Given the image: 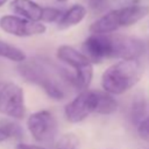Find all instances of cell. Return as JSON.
Masks as SVG:
<instances>
[{
  "mask_svg": "<svg viewBox=\"0 0 149 149\" xmlns=\"http://www.w3.org/2000/svg\"><path fill=\"white\" fill-rule=\"evenodd\" d=\"M85 56L91 62H100L104 58L137 59L144 50L143 41L125 35L92 34L83 43Z\"/></svg>",
  "mask_w": 149,
  "mask_h": 149,
  "instance_id": "cell-1",
  "label": "cell"
},
{
  "mask_svg": "<svg viewBox=\"0 0 149 149\" xmlns=\"http://www.w3.org/2000/svg\"><path fill=\"white\" fill-rule=\"evenodd\" d=\"M17 71L24 80L40 86L51 99H64L65 91L61 79L69 81L66 71L56 70L51 63L37 58L19 63Z\"/></svg>",
  "mask_w": 149,
  "mask_h": 149,
  "instance_id": "cell-2",
  "label": "cell"
},
{
  "mask_svg": "<svg viewBox=\"0 0 149 149\" xmlns=\"http://www.w3.org/2000/svg\"><path fill=\"white\" fill-rule=\"evenodd\" d=\"M142 71L139 59L119 61L104 72L101 86L108 94H122L140 80Z\"/></svg>",
  "mask_w": 149,
  "mask_h": 149,
  "instance_id": "cell-3",
  "label": "cell"
},
{
  "mask_svg": "<svg viewBox=\"0 0 149 149\" xmlns=\"http://www.w3.org/2000/svg\"><path fill=\"white\" fill-rule=\"evenodd\" d=\"M149 13V7L141 5H128L113 9L100 16L90 26L92 34H112L120 28H125L136 23L146 17Z\"/></svg>",
  "mask_w": 149,
  "mask_h": 149,
  "instance_id": "cell-4",
  "label": "cell"
},
{
  "mask_svg": "<svg viewBox=\"0 0 149 149\" xmlns=\"http://www.w3.org/2000/svg\"><path fill=\"white\" fill-rule=\"evenodd\" d=\"M57 58L74 70V86L86 90L92 80L93 68L91 61L77 49L70 45H61L57 49Z\"/></svg>",
  "mask_w": 149,
  "mask_h": 149,
  "instance_id": "cell-5",
  "label": "cell"
},
{
  "mask_svg": "<svg viewBox=\"0 0 149 149\" xmlns=\"http://www.w3.org/2000/svg\"><path fill=\"white\" fill-rule=\"evenodd\" d=\"M0 113L15 120L23 119L26 106L21 86L13 81H0Z\"/></svg>",
  "mask_w": 149,
  "mask_h": 149,
  "instance_id": "cell-6",
  "label": "cell"
},
{
  "mask_svg": "<svg viewBox=\"0 0 149 149\" xmlns=\"http://www.w3.org/2000/svg\"><path fill=\"white\" fill-rule=\"evenodd\" d=\"M27 128L37 142L51 143L57 133V121L51 112L43 109L28 116Z\"/></svg>",
  "mask_w": 149,
  "mask_h": 149,
  "instance_id": "cell-7",
  "label": "cell"
},
{
  "mask_svg": "<svg viewBox=\"0 0 149 149\" xmlns=\"http://www.w3.org/2000/svg\"><path fill=\"white\" fill-rule=\"evenodd\" d=\"M97 104L98 91L84 90L65 106V118L71 123H78L85 120L91 113H95Z\"/></svg>",
  "mask_w": 149,
  "mask_h": 149,
  "instance_id": "cell-8",
  "label": "cell"
},
{
  "mask_svg": "<svg viewBox=\"0 0 149 149\" xmlns=\"http://www.w3.org/2000/svg\"><path fill=\"white\" fill-rule=\"evenodd\" d=\"M0 28L2 31L17 37H28V36L40 35L45 31V26L43 23L29 21L17 15L1 16Z\"/></svg>",
  "mask_w": 149,
  "mask_h": 149,
  "instance_id": "cell-9",
  "label": "cell"
},
{
  "mask_svg": "<svg viewBox=\"0 0 149 149\" xmlns=\"http://www.w3.org/2000/svg\"><path fill=\"white\" fill-rule=\"evenodd\" d=\"M9 8L15 15L20 17L34 22H41L43 7L33 0H12Z\"/></svg>",
  "mask_w": 149,
  "mask_h": 149,
  "instance_id": "cell-10",
  "label": "cell"
},
{
  "mask_svg": "<svg viewBox=\"0 0 149 149\" xmlns=\"http://www.w3.org/2000/svg\"><path fill=\"white\" fill-rule=\"evenodd\" d=\"M86 15V9L81 5H73L68 10H65L57 22L59 29H68L72 26L78 24Z\"/></svg>",
  "mask_w": 149,
  "mask_h": 149,
  "instance_id": "cell-11",
  "label": "cell"
},
{
  "mask_svg": "<svg viewBox=\"0 0 149 149\" xmlns=\"http://www.w3.org/2000/svg\"><path fill=\"white\" fill-rule=\"evenodd\" d=\"M0 57L12 62H16V63H21L27 59L26 54L20 48L13 44H9L1 38H0Z\"/></svg>",
  "mask_w": 149,
  "mask_h": 149,
  "instance_id": "cell-12",
  "label": "cell"
},
{
  "mask_svg": "<svg viewBox=\"0 0 149 149\" xmlns=\"http://www.w3.org/2000/svg\"><path fill=\"white\" fill-rule=\"evenodd\" d=\"M116 108H118V102L111 94H108L107 92L98 91V104H97L95 113L112 114L116 111Z\"/></svg>",
  "mask_w": 149,
  "mask_h": 149,
  "instance_id": "cell-13",
  "label": "cell"
},
{
  "mask_svg": "<svg viewBox=\"0 0 149 149\" xmlns=\"http://www.w3.org/2000/svg\"><path fill=\"white\" fill-rule=\"evenodd\" d=\"M10 137H22V130L19 125L10 121H2L0 123V142H3Z\"/></svg>",
  "mask_w": 149,
  "mask_h": 149,
  "instance_id": "cell-14",
  "label": "cell"
},
{
  "mask_svg": "<svg viewBox=\"0 0 149 149\" xmlns=\"http://www.w3.org/2000/svg\"><path fill=\"white\" fill-rule=\"evenodd\" d=\"M56 149H80L79 139L74 134H65L58 140Z\"/></svg>",
  "mask_w": 149,
  "mask_h": 149,
  "instance_id": "cell-15",
  "label": "cell"
},
{
  "mask_svg": "<svg viewBox=\"0 0 149 149\" xmlns=\"http://www.w3.org/2000/svg\"><path fill=\"white\" fill-rule=\"evenodd\" d=\"M62 15H63V12L58 8L43 7L41 21H43V22H58L59 19L62 17Z\"/></svg>",
  "mask_w": 149,
  "mask_h": 149,
  "instance_id": "cell-16",
  "label": "cell"
},
{
  "mask_svg": "<svg viewBox=\"0 0 149 149\" xmlns=\"http://www.w3.org/2000/svg\"><path fill=\"white\" fill-rule=\"evenodd\" d=\"M144 111H146L144 101H142V100L135 101L132 106V109H130V118H132L133 122H135L137 125L143 119L142 116L144 115Z\"/></svg>",
  "mask_w": 149,
  "mask_h": 149,
  "instance_id": "cell-17",
  "label": "cell"
},
{
  "mask_svg": "<svg viewBox=\"0 0 149 149\" xmlns=\"http://www.w3.org/2000/svg\"><path fill=\"white\" fill-rule=\"evenodd\" d=\"M137 134L144 141H149V116L143 118L137 123Z\"/></svg>",
  "mask_w": 149,
  "mask_h": 149,
  "instance_id": "cell-18",
  "label": "cell"
},
{
  "mask_svg": "<svg viewBox=\"0 0 149 149\" xmlns=\"http://www.w3.org/2000/svg\"><path fill=\"white\" fill-rule=\"evenodd\" d=\"M112 1H120V0H92V7L102 9V8L107 7ZM121 1H123V0H121Z\"/></svg>",
  "mask_w": 149,
  "mask_h": 149,
  "instance_id": "cell-19",
  "label": "cell"
},
{
  "mask_svg": "<svg viewBox=\"0 0 149 149\" xmlns=\"http://www.w3.org/2000/svg\"><path fill=\"white\" fill-rule=\"evenodd\" d=\"M16 149H45L43 147L40 146H35V144H27V143H19L16 146Z\"/></svg>",
  "mask_w": 149,
  "mask_h": 149,
  "instance_id": "cell-20",
  "label": "cell"
},
{
  "mask_svg": "<svg viewBox=\"0 0 149 149\" xmlns=\"http://www.w3.org/2000/svg\"><path fill=\"white\" fill-rule=\"evenodd\" d=\"M7 2V0H0V7L2 6V5H5Z\"/></svg>",
  "mask_w": 149,
  "mask_h": 149,
  "instance_id": "cell-21",
  "label": "cell"
},
{
  "mask_svg": "<svg viewBox=\"0 0 149 149\" xmlns=\"http://www.w3.org/2000/svg\"><path fill=\"white\" fill-rule=\"evenodd\" d=\"M56 1H58V2H65V1H68V0H56Z\"/></svg>",
  "mask_w": 149,
  "mask_h": 149,
  "instance_id": "cell-22",
  "label": "cell"
}]
</instances>
